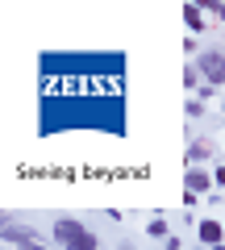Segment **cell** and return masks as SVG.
<instances>
[{
	"instance_id": "6da1fadb",
	"label": "cell",
	"mask_w": 225,
	"mask_h": 250,
	"mask_svg": "<svg viewBox=\"0 0 225 250\" xmlns=\"http://www.w3.org/2000/svg\"><path fill=\"white\" fill-rule=\"evenodd\" d=\"M125 138V54L121 50H42L38 54V134Z\"/></svg>"
},
{
	"instance_id": "7a4b0ae2",
	"label": "cell",
	"mask_w": 225,
	"mask_h": 250,
	"mask_svg": "<svg viewBox=\"0 0 225 250\" xmlns=\"http://www.w3.org/2000/svg\"><path fill=\"white\" fill-rule=\"evenodd\" d=\"M50 242L54 246H67V250H96L100 246V233L92 225H83L80 217H59L50 225Z\"/></svg>"
},
{
	"instance_id": "3957f363",
	"label": "cell",
	"mask_w": 225,
	"mask_h": 250,
	"mask_svg": "<svg viewBox=\"0 0 225 250\" xmlns=\"http://www.w3.org/2000/svg\"><path fill=\"white\" fill-rule=\"evenodd\" d=\"M192 67H196L200 83L225 88V50H221V42H217V38H213V46H205V50L192 54Z\"/></svg>"
},
{
	"instance_id": "277c9868",
	"label": "cell",
	"mask_w": 225,
	"mask_h": 250,
	"mask_svg": "<svg viewBox=\"0 0 225 250\" xmlns=\"http://www.w3.org/2000/svg\"><path fill=\"white\" fill-rule=\"evenodd\" d=\"M0 242H4V246H42L46 233L21 225L17 217H9V213H0Z\"/></svg>"
},
{
	"instance_id": "5b68a950",
	"label": "cell",
	"mask_w": 225,
	"mask_h": 250,
	"mask_svg": "<svg viewBox=\"0 0 225 250\" xmlns=\"http://www.w3.org/2000/svg\"><path fill=\"white\" fill-rule=\"evenodd\" d=\"M208 188H213V175H208V163H188L184 167V205H196L200 196H205Z\"/></svg>"
},
{
	"instance_id": "8992f818",
	"label": "cell",
	"mask_w": 225,
	"mask_h": 250,
	"mask_svg": "<svg viewBox=\"0 0 225 250\" xmlns=\"http://www.w3.org/2000/svg\"><path fill=\"white\" fill-rule=\"evenodd\" d=\"M217 142L213 138H196V134H188V150H184V167H188V163H213L217 159Z\"/></svg>"
},
{
	"instance_id": "52a82bcc",
	"label": "cell",
	"mask_w": 225,
	"mask_h": 250,
	"mask_svg": "<svg viewBox=\"0 0 225 250\" xmlns=\"http://www.w3.org/2000/svg\"><path fill=\"white\" fill-rule=\"evenodd\" d=\"M192 225H196V242H200V246H221V242H225V225H221V217H205V221H192Z\"/></svg>"
},
{
	"instance_id": "ba28073f",
	"label": "cell",
	"mask_w": 225,
	"mask_h": 250,
	"mask_svg": "<svg viewBox=\"0 0 225 250\" xmlns=\"http://www.w3.org/2000/svg\"><path fill=\"white\" fill-rule=\"evenodd\" d=\"M208 21H213L208 13H200L196 4H188V0H184V25H188V34H196V38H200V34H208V29H213Z\"/></svg>"
},
{
	"instance_id": "9c48e42d",
	"label": "cell",
	"mask_w": 225,
	"mask_h": 250,
	"mask_svg": "<svg viewBox=\"0 0 225 250\" xmlns=\"http://www.w3.org/2000/svg\"><path fill=\"white\" fill-rule=\"evenodd\" d=\"M188 4H196V9L208 13L213 21H221V13H225V0H188Z\"/></svg>"
},
{
	"instance_id": "30bf717a",
	"label": "cell",
	"mask_w": 225,
	"mask_h": 250,
	"mask_svg": "<svg viewBox=\"0 0 225 250\" xmlns=\"http://www.w3.org/2000/svg\"><path fill=\"white\" fill-rule=\"evenodd\" d=\"M171 229V221H167V217H150V221H146V238H154V242H163V233Z\"/></svg>"
},
{
	"instance_id": "8fae6325",
	"label": "cell",
	"mask_w": 225,
	"mask_h": 250,
	"mask_svg": "<svg viewBox=\"0 0 225 250\" xmlns=\"http://www.w3.org/2000/svg\"><path fill=\"white\" fill-rule=\"evenodd\" d=\"M184 113H188V121H200V117L208 113V104H205V100H196V96H188V100H184Z\"/></svg>"
},
{
	"instance_id": "7c38bea8",
	"label": "cell",
	"mask_w": 225,
	"mask_h": 250,
	"mask_svg": "<svg viewBox=\"0 0 225 250\" xmlns=\"http://www.w3.org/2000/svg\"><path fill=\"white\" fill-rule=\"evenodd\" d=\"M196 100H205V104H217V96H221V88H213V83H196Z\"/></svg>"
},
{
	"instance_id": "4fadbf2b",
	"label": "cell",
	"mask_w": 225,
	"mask_h": 250,
	"mask_svg": "<svg viewBox=\"0 0 225 250\" xmlns=\"http://www.w3.org/2000/svg\"><path fill=\"white\" fill-rule=\"evenodd\" d=\"M196 83H200V75H196V67H192V62H188V67H184V88H196Z\"/></svg>"
},
{
	"instance_id": "5bb4252c",
	"label": "cell",
	"mask_w": 225,
	"mask_h": 250,
	"mask_svg": "<svg viewBox=\"0 0 225 250\" xmlns=\"http://www.w3.org/2000/svg\"><path fill=\"white\" fill-rule=\"evenodd\" d=\"M196 50H200V38L188 34V38H184V54H196Z\"/></svg>"
}]
</instances>
